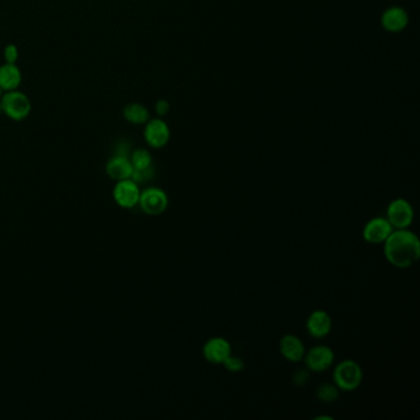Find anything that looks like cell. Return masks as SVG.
Returning <instances> with one entry per match:
<instances>
[{
    "instance_id": "obj_1",
    "label": "cell",
    "mask_w": 420,
    "mask_h": 420,
    "mask_svg": "<svg viewBox=\"0 0 420 420\" xmlns=\"http://www.w3.org/2000/svg\"><path fill=\"white\" fill-rule=\"evenodd\" d=\"M385 258L392 266L407 269L414 265L420 258V239L414 232L393 230L383 243Z\"/></svg>"
},
{
    "instance_id": "obj_2",
    "label": "cell",
    "mask_w": 420,
    "mask_h": 420,
    "mask_svg": "<svg viewBox=\"0 0 420 420\" xmlns=\"http://www.w3.org/2000/svg\"><path fill=\"white\" fill-rule=\"evenodd\" d=\"M363 380V368L355 360L346 359L340 361L333 371V381L340 391L352 392L357 390Z\"/></svg>"
},
{
    "instance_id": "obj_3",
    "label": "cell",
    "mask_w": 420,
    "mask_h": 420,
    "mask_svg": "<svg viewBox=\"0 0 420 420\" xmlns=\"http://www.w3.org/2000/svg\"><path fill=\"white\" fill-rule=\"evenodd\" d=\"M0 105L3 114L12 121L17 122L23 121L26 117H29L32 110V104L29 97L19 89L3 92V97L0 99Z\"/></svg>"
},
{
    "instance_id": "obj_4",
    "label": "cell",
    "mask_w": 420,
    "mask_h": 420,
    "mask_svg": "<svg viewBox=\"0 0 420 420\" xmlns=\"http://www.w3.org/2000/svg\"><path fill=\"white\" fill-rule=\"evenodd\" d=\"M386 219H388L393 230H406L414 221V208L408 200L399 197L387 206Z\"/></svg>"
},
{
    "instance_id": "obj_5",
    "label": "cell",
    "mask_w": 420,
    "mask_h": 420,
    "mask_svg": "<svg viewBox=\"0 0 420 420\" xmlns=\"http://www.w3.org/2000/svg\"><path fill=\"white\" fill-rule=\"evenodd\" d=\"M139 205L146 214L159 216L167 211L168 206H169V197H168L167 192L161 188L150 186L146 190L141 191Z\"/></svg>"
},
{
    "instance_id": "obj_6",
    "label": "cell",
    "mask_w": 420,
    "mask_h": 420,
    "mask_svg": "<svg viewBox=\"0 0 420 420\" xmlns=\"http://www.w3.org/2000/svg\"><path fill=\"white\" fill-rule=\"evenodd\" d=\"M306 368L314 374H322L328 371L335 361V354L333 349L328 346H316L310 350H306Z\"/></svg>"
},
{
    "instance_id": "obj_7",
    "label": "cell",
    "mask_w": 420,
    "mask_h": 420,
    "mask_svg": "<svg viewBox=\"0 0 420 420\" xmlns=\"http://www.w3.org/2000/svg\"><path fill=\"white\" fill-rule=\"evenodd\" d=\"M143 136L150 147L154 150H161L167 146L170 139V130L167 122L161 120V117L152 120L150 119L144 127Z\"/></svg>"
},
{
    "instance_id": "obj_8",
    "label": "cell",
    "mask_w": 420,
    "mask_h": 420,
    "mask_svg": "<svg viewBox=\"0 0 420 420\" xmlns=\"http://www.w3.org/2000/svg\"><path fill=\"white\" fill-rule=\"evenodd\" d=\"M114 200L122 208H133L139 205L141 190L132 179L117 181L114 188Z\"/></svg>"
},
{
    "instance_id": "obj_9",
    "label": "cell",
    "mask_w": 420,
    "mask_h": 420,
    "mask_svg": "<svg viewBox=\"0 0 420 420\" xmlns=\"http://www.w3.org/2000/svg\"><path fill=\"white\" fill-rule=\"evenodd\" d=\"M393 232V227L386 217H374L363 226V238L370 244H383Z\"/></svg>"
},
{
    "instance_id": "obj_10",
    "label": "cell",
    "mask_w": 420,
    "mask_h": 420,
    "mask_svg": "<svg viewBox=\"0 0 420 420\" xmlns=\"http://www.w3.org/2000/svg\"><path fill=\"white\" fill-rule=\"evenodd\" d=\"M203 357L213 365H222L232 354V346L223 337H213L205 343L202 348Z\"/></svg>"
},
{
    "instance_id": "obj_11",
    "label": "cell",
    "mask_w": 420,
    "mask_h": 420,
    "mask_svg": "<svg viewBox=\"0 0 420 420\" xmlns=\"http://www.w3.org/2000/svg\"><path fill=\"white\" fill-rule=\"evenodd\" d=\"M333 321L332 317L329 316L328 312L323 310H316L306 321V329L312 338L314 339H323L332 332Z\"/></svg>"
},
{
    "instance_id": "obj_12",
    "label": "cell",
    "mask_w": 420,
    "mask_h": 420,
    "mask_svg": "<svg viewBox=\"0 0 420 420\" xmlns=\"http://www.w3.org/2000/svg\"><path fill=\"white\" fill-rule=\"evenodd\" d=\"M408 21V12L401 6H391L386 9L381 17V23L388 32H401L407 28Z\"/></svg>"
},
{
    "instance_id": "obj_13",
    "label": "cell",
    "mask_w": 420,
    "mask_h": 420,
    "mask_svg": "<svg viewBox=\"0 0 420 420\" xmlns=\"http://www.w3.org/2000/svg\"><path fill=\"white\" fill-rule=\"evenodd\" d=\"M280 352L290 363H299L303 360L306 346L294 334H285L280 340Z\"/></svg>"
},
{
    "instance_id": "obj_14",
    "label": "cell",
    "mask_w": 420,
    "mask_h": 420,
    "mask_svg": "<svg viewBox=\"0 0 420 420\" xmlns=\"http://www.w3.org/2000/svg\"><path fill=\"white\" fill-rule=\"evenodd\" d=\"M133 166L128 157L114 156L106 164V174L116 181L131 179Z\"/></svg>"
},
{
    "instance_id": "obj_15",
    "label": "cell",
    "mask_w": 420,
    "mask_h": 420,
    "mask_svg": "<svg viewBox=\"0 0 420 420\" xmlns=\"http://www.w3.org/2000/svg\"><path fill=\"white\" fill-rule=\"evenodd\" d=\"M23 74L17 64L4 63L0 66V89L3 92L17 90L21 86Z\"/></svg>"
},
{
    "instance_id": "obj_16",
    "label": "cell",
    "mask_w": 420,
    "mask_h": 420,
    "mask_svg": "<svg viewBox=\"0 0 420 420\" xmlns=\"http://www.w3.org/2000/svg\"><path fill=\"white\" fill-rule=\"evenodd\" d=\"M123 117L127 122L132 125H146L150 119V114L144 105L131 103L125 106Z\"/></svg>"
},
{
    "instance_id": "obj_17",
    "label": "cell",
    "mask_w": 420,
    "mask_h": 420,
    "mask_svg": "<svg viewBox=\"0 0 420 420\" xmlns=\"http://www.w3.org/2000/svg\"><path fill=\"white\" fill-rule=\"evenodd\" d=\"M340 390L335 383H322L317 388L318 401L323 403H334L339 398Z\"/></svg>"
},
{
    "instance_id": "obj_18",
    "label": "cell",
    "mask_w": 420,
    "mask_h": 420,
    "mask_svg": "<svg viewBox=\"0 0 420 420\" xmlns=\"http://www.w3.org/2000/svg\"><path fill=\"white\" fill-rule=\"evenodd\" d=\"M130 161L132 163L133 169H146L150 167L153 163V158L150 150L144 148H137L132 150L130 154Z\"/></svg>"
},
{
    "instance_id": "obj_19",
    "label": "cell",
    "mask_w": 420,
    "mask_h": 420,
    "mask_svg": "<svg viewBox=\"0 0 420 420\" xmlns=\"http://www.w3.org/2000/svg\"><path fill=\"white\" fill-rule=\"evenodd\" d=\"M223 368L230 371L232 374H238V372H242L244 368H246V363L243 360L242 357H237L230 354V357H227L225 360V363H222Z\"/></svg>"
},
{
    "instance_id": "obj_20",
    "label": "cell",
    "mask_w": 420,
    "mask_h": 420,
    "mask_svg": "<svg viewBox=\"0 0 420 420\" xmlns=\"http://www.w3.org/2000/svg\"><path fill=\"white\" fill-rule=\"evenodd\" d=\"M154 168L153 166H150V167L146 168V169H133L132 179L134 183H137V184H142V183H147V181H150L152 179L154 178Z\"/></svg>"
},
{
    "instance_id": "obj_21",
    "label": "cell",
    "mask_w": 420,
    "mask_h": 420,
    "mask_svg": "<svg viewBox=\"0 0 420 420\" xmlns=\"http://www.w3.org/2000/svg\"><path fill=\"white\" fill-rule=\"evenodd\" d=\"M310 376H311V371H310L308 368H305V370H299V371L294 374L292 381H294V385L297 386V387H303V386L308 383Z\"/></svg>"
},
{
    "instance_id": "obj_22",
    "label": "cell",
    "mask_w": 420,
    "mask_h": 420,
    "mask_svg": "<svg viewBox=\"0 0 420 420\" xmlns=\"http://www.w3.org/2000/svg\"><path fill=\"white\" fill-rule=\"evenodd\" d=\"M4 59H6V63H14L17 64L19 59V50L18 47L15 45H8L4 48Z\"/></svg>"
},
{
    "instance_id": "obj_23",
    "label": "cell",
    "mask_w": 420,
    "mask_h": 420,
    "mask_svg": "<svg viewBox=\"0 0 420 420\" xmlns=\"http://www.w3.org/2000/svg\"><path fill=\"white\" fill-rule=\"evenodd\" d=\"M131 152H132L131 150V144L127 143L125 141H121V142L116 144L115 154L114 156L128 157L130 158Z\"/></svg>"
},
{
    "instance_id": "obj_24",
    "label": "cell",
    "mask_w": 420,
    "mask_h": 420,
    "mask_svg": "<svg viewBox=\"0 0 420 420\" xmlns=\"http://www.w3.org/2000/svg\"><path fill=\"white\" fill-rule=\"evenodd\" d=\"M154 109H156L157 115L159 116V117H163V116L167 115L168 112H169L170 104L168 103L167 100H158Z\"/></svg>"
},
{
    "instance_id": "obj_25",
    "label": "cell",
    "mask_w": 420,
    "mask_h": 420,
    "mask_svg": "<svg viewBox=\"0 0 420 420\" xmlns=\"http://www.w3.org/2000/svg\"><path fill=\"white\" fill-rule=\"evenodd\" d=\"M3 90H1V89H0V99H1V97H3Z\"/></svg>"
},
{
    "instance_id": "obj_26",
    "label": "cell",
    "mask_w": 420,
    "mask_h": 420,
    "mask_svg": "<svg viewBox=\"0 0 420 420\" xmlns=\"http://www.w3.org/2000/svg\"><path fill=\"white\" fill-rule=\"evenodd\" d=\"M3 114V110H1V105H0V115Z\"/></svg>"
}]
</instances>
